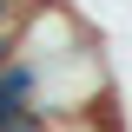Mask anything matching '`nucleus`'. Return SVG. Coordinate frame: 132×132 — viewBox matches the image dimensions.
Instances as JSON below:
<instances>
[{
    "mask_svg": "<svg viewBox=\"0 0 132 132\" xmlns=\"http://www.w3.org/2000/svg\"><path fill=\"white\" fill-rule=\"evenodd\" d=\"M33 86H40V73L27 60L0 66V132H46V119L33 106Z\"/></svg>",
    "mask_w": 132,
    "mask_h": 132,
    "instance_id": "f257e3e1",
    "label": "nucleus"
}]
</instances>
